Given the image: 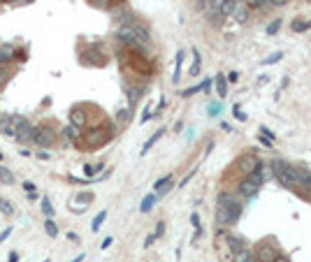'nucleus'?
<instances>
[{
    "instance_id": "28",
    "label": "nucleus",
    "mask_w": 311,
    "mask_h": 262,
    "mask_svg": "<svg viewBox=\"0 0 311 262\" xmlns=\"http://www.w3.org/2000/svg\"><path fill=\"white\" fill-rule=\"evenodd\" d=\"M216 86H218V95L223 98L228 93V88H225V77H216Z\"/></svg>"
},
{
    "instance_id": "12",
    "label": "nucleus",
    "mask_w": 311,
    "mask_h": 262,
    "mask_svg": "<svg viewBox=\"0 0 311 262\" xmlns=\"http://www.w3.org/2000/svg\"><path fill=\"white\" fill-rule=\"evenodd\" d=\"M16 181L14 179V172L9 167H5V165H0V183H5V186H12V183Z\"/></svg>"
},
{
    "instance_id": "9",
    "label": "nucleus",
    "mask_w": 311,
    "mask_h": 262,
    "mask_svg": "<svg viewBox=\"0 0 311 262\" xmlns=\"http://www.w3.org/2000/svg\"><path fill=\"white\" fill-rule=\"evenodd\" d=\"M0 132L5 134V137H14L16 134V126H14V119L9 114L0 116Z\"/></svg>"
},
{
    "instance_id": "46",
    "label": "nucleus",
    "mask_w": 311,
    "mask_h": 262,
    "mask_svg": "<svg viewBox=\"0 0 311 262\" xmlns=\"http://www.w3.org/2000/svg\"><path fill=\"white\" fill-rule=\"evenodd\" d=\"M81 260H84V253H81V256H77V258H75V260H72V262H81Z\"/></svg>"
},
{
    "instance_id": "50",
    "label": "nucleus",
    "mask_w": 311,
    "mask_h": 262,
    "mask_svg": "<svg viewBox=\"0 0 311 262\" xmlns=\"http://www.w3.org/2000/svg\"><path fill=\"white\" fill-rule=\"evenodd\" d=\"M44 262H49V260H44Z\"/></svg>"
},
{
    "instance_id": "31",
    "label": "nucleus",
    "mask_w": 311,
    "mask_h": 262,
    "mask_svg": "<svg viewBox=\"0 0 311 262\" xmlns=\"http://www.w3.org/2000/svg\"><path fill=\"white\" fill-rule=\"evenodd\" d=\"M21 188L26 190V193H37V186H35L33 181H23L21 183Z\"/></svg>"
},
{
    "instance_id": "19",
    "label": "nucleus",
    "mask_w": 311,
    "mask_h": 262,
    "mask_svg": "<svg viewBox=\"0 0 311 262\" xmlns=\"http://www.w3.org/2000/svg\"><path fill=\"white\" fill-rule=\"evenodd\" d=\"M44 232H47L51 239H56V237H58V225H56L51 218H47V221H44Z\"/></svg>"
},
{
    "instance_id": "33",
    "label": "nucleus",
    "mask_w": 311,
    "mask_h": 262,
    "mask_svg": "<svg viewBox=\"0 0 311 262\" xmlns=\"http://www.w3.org/2000/svg\"><path fill=\"white\" fill-rule=\"evenodd\" d=\"M9 235H12V228H5V230H2V232H0V244L7 242V239H9Z\"/></svg>"
},
{
    "instance_id": "41",
    "label": "nucleus",
    "mask_w": 311,
    "mask_h": 262,
    "mask_svg": "<svg viewBox=\"0 0 311 262\" xmlns=\"http://www.w3.org/2000/svg\"><path fill=\"white\" fill-rule=\"evenodd\" d=\"M279 58H281V54H274V56H270V58H267V61H265V63H277Z\"/></svg>"
},
{
    "instance_id": "10",
    "label": "nucleus",
    "mask_w": 311,
    "mask_h": 262,
    "mask_svg": "<svg viewBox=\"0 0 311 262\" xmlns=\"http://www.w3.org/2000/svg\"><path fill=\"white\" fill-rule=\"evenodd\" d=\"M93 202V193H79V195L72 200V211H84L86 209V204H91Z\"/></svg>"
},
{
    "instance_id": "18",
    "label": "nucleus",
    "mask_w": 311,
    "mask_h": 262,
    "mask_svg": "<svg viewBox=\"0 0 311 262\" xmlns=\"http://www.w3.org/2000/svg\"><path fill=\"white\" fill-rule=\"evenodd\" d=\"M237 12V0H225L221 7V16H232Z\"/></svg>"
},
{
    "instance_id": "45",
    "label": "nucleus",
    "mask_w": 311,
    "mask_h": 262,
    "mask_svg": "<svg viewBox=\"0 0 311 262\" xmlns=\"http://www.w3.org/2000/svg\"><path fill=\"white\" fill-rule=\"evenodd\" d=\"M154 239H156V237L149 235V237H147V244H144V246H151V244H154Z\"/></svg>"
},
{
    "instance_id": "48",
    "label": "nucleus",
    "mask_w": 311,
    "mask_h": 262,
    "mask_svg": "<svg viewBox=\"0 0 311 262\" xmlns=\"http://www.w3.org/2000/svg\"><path fill=\"white\" fill-rule=\"evenodd\" d=\"M0 162H2V153H0Z\"/></svg>"
},
{
    "instance_id": "38",
    "label": "nucleus",
    "mask_w": 311,
    "mask_h": 262,
    "mask_svg": "<svg viewBox=\"0 0 311 262\" xmlns=\"http://www.w3.org/2000/svg\"><path fill=\"white\" fill-rule=\"evenodd\" d=\"M162 232H165V223H158V230H156V235H154V237H160Z\"/></svg>"
},
{
    "instance_id": "4",
    "label": "nucleus",
    "mask_w": 311,
    "mask_h": 262,
    "mask_svg": "<svg viewBox=\"0 0 311 262\" xmlns=\"http://www.w3.org/2000/svg\"><path fill=\"white\" fill-rule=\"evenodd\" d=\"M56 137H58V132H56L54 123H49V121L40 123L37 128H33V144H37V146H42V148L51 146L56 141Z\"/></svg>"
},
{
    "instance_id": "3",
    "label": "nucleus",
    "mask_w": 311,
    "mask_h": 262,
    "mask_svg": "<svg viewBox=\"0 0 311 262\" xmlns=\"http://www.w3.org/2000/svg\"><path fill=\"white\" fill-rule=\"evenodd\" d=\"M265 172H267V167L258 165V167L253 169L251 174H246V179L239 183V193H242L244 197L256 195L258 190H260V186H263V181H265Z\"/></svg>"
},
{
    "instance_id": "7",
    "label": "nucleus",
    "mask_w": 311,
    "mask_h": 262,
    "mask_svg": "<svg viewBox=\"0 0 311 262\" xmlns=\"http://www.w3.org/2000/svg\"><path fill=\"white\" fill-rule=\"evenodd\" d=\"M277 256H279V249H277V246H274V244L263 242L260 246H258V253H256L253 258H256V262H272Z\"/></svg>"
},
{
    "instance_id": "14",
    "label": "nucleus",
    "mask_w": 311,
    "mask_h": 262,
    "mask_svg": "<svg viewBox=\"0 0 311 262\" xmlns=\"http://www.w3.org/2000/svg\"><path fill=\"white\" fill-rule=\"evenodd\" d=\"M12 77H14V67L12 65H0V88L5 86Z\"/></svg>"
},
{
    "instance_id": "17",
    "label": "nucleus",
    "mask_w": 311,
    "mask_h": 262,
    "mask_svg": "<svg viewBox=\"0 0 311 262\" xmlns=\"http://www.w3.org/2000/svg\"><path fill=\"white\" fill-rule=\"evenodd\" d=\"M232 262H256V258H253V253H249V249H242L239 253L232 256Z\"/></svg>"
},
{
    "instance_id": "5",
    "label": "nucleus",
    "mask_w": 311,
    "mask_h": 262,
    "mask_svg": "<svg viewBox=\"0 0 311 262\" xmlns=\"http://www.w3.org/2000/svg\"><path fill=\"white\" fill-rule=\"evenodd\" d=\"M14 126H16V134H14V139L19 141V144H28V141H33V123L28 121L26 116H19L14 114Z\"/></svg>"
},
{
    "instance_id": "39",
    "label": "nucleus",
    "mask_w": 311,
    "mask_h": 262,
    "mask_svg": "<svg viewBox=\"0 0 311 262\" xmlns=\"http://www.w3.org/2000/svg\"><path fill=\"white\" fill-rule=\"evenodd\" d=\"M272 262H291V260H288V256H281V253H279V256L274 258Z\"/></svg>"
},
{
    "instance_id": "43",
    "label": "nucleus",
    "mask_w": 311,
    "mask_h": 262,
    "mask_svg": "<svg viewBox=\"0 0 311 262\" xmlns=\"http://www.w3.org/2000/svg\"><path fill=\"white\" fill-rule=\"evenodd\" d=\"M26 195H28V200H30V202H35V200H37V197H40V195H37V193H26Z\"/></svg>"
},
{
    "instance_id": "27",
    "label": "nucleus",
    "mask_w": 311,
    "mask_h": 262,
    "mask_svg": "<svg viewBox=\"0 0 311 262\" xmlns=\"http://www.w3.org/2000/svg\"><path fill=\"white\" fill-rule=\"evenodd\" d=\"M100 169H102V162H98V165H86V167H84V172H86V176H95L98 172H100Z\"/></svg>"
},
{
    "instance_id": "1",
    "label": "nucleus",
    "mask_w": 311,
    "mask_h": 262,
    "mask_svg": "<svg viewBox=\"0 0 311 262\" xmlns=\"http://www.w3.org/2000/svg\"><path fill=\"white\" fill-rule=\"evenodd\" d=\"M242 216V204L237 200L235 195L230 193H221L218 195V202H216V223L221 228H230L235 225L237 218Z\"/></svg>"
},
{
    "instance_id": "22",
    "label": "nucleus",
    "mask_w": 311,
    "mask_h": 262,
    "mask_svg": "<svg viewBox=\"0 0 311 262\" xmlns=\"http://www.w3.org/2000/svg\"><path fill=\"white\" fill-rule=\"evenodd\" d=\"M105 218H107V211H100V214H98V216L93 218V223H91V230H93V232H98V230L102 228Z\"/></svg>"
},
{
    "instance_id": "32",
    "label": "nucleus",
    "mask_w": 311,
    "mask_h": 262,
    "mask_svg": "<svg viewBox=\"0 0 311 262\" xmlns=\"http://www.w3.org/2000/svg\"><path fill=\"white\" fill-rule=\"evenodd\" d=\"M193 56H195V63H193V67H190V74L195 77V74L200 72V56H197V51H193Z\"/></svg>"
},
{
    "instance_id": "24",
    "label": "nucleus",
    "mask_w": 311,
    "mask_h": 262,
    "mask_svg": "<svg viewBox=\"0 0 311 262\" xmlns=\"http://www.w3.org/2000/svg\"><path fill=\"white\" fill-rule=\"evenodd\" d=\"M156 197H158V195H156V193H154V195H147V197H144V200H142V207H140V209H142L144 214H147V211H151V207H154Z\"/></svg>"
},
{
    "instance_id": "40",
    "label": "nucleus",
    "mask_w": 311,
    "mask_h": 262,
    "mask_svg": "<svg viewBox=\"0 0 311 262\" xmlns=\"http://www.w3.org/2000/svg\"><path fill=\"white\" fill-rule=\"evenodd\" d=\"M68 239H70V242H79V235H77V232H68Z\"/></svg>"
},
{
    "instance_id": "37",
    "label": "nucleus",
    "mask_w": 311,
    "mask_h": 262,
    "mask_svg": "<svg viewBox=\"0 0 311 262\" xmlns=\"http://www.w3.org/2000/svg\"><path fill=\"white\" fill-rule=\"evenodd\" d=\"M190 223H193L195 228H200V216H197V214H193V216H190Z\"/></svg>"
},
{
    "instance_id": "11",
    "label": "nucleus",
    "mask_w": 311,
    "mask_h": 262,
    "mask_svg": "<svg viewBox=\"0 0 311 262\" xmlns=\"http://www.w3.org/2000/svg\"><path fill=\"white\" fill-rule=\"evenodd\" d=\"M258 165H260V162H258L256 155H244L242 160H239V167H242L244 174H251V172H253Z\"/></svg>"
},
{
    "instance_id": "23",
    "label": "nucleus",
    "mask_w": 311,
    "mask_h": 262,
    "mask_svg": "<svg viewBox=\"0 0 311 262\" xmlns=\"http://www.w3.org/2000/svg\"><path fill=\"white\" fill-rule=\"evenodd\" d=\"M169 181H172V174L162 176V179H158V181H156V186H154V188L158 190V195H160V193H165V190H167V188H165V186H167Z\"/></svg>"
},
{
    "instance_id": "42",
    "label": "nucleus",
    "mask_w": 311,
    "mask_h": 262,
    "mask_svg": "<svg viewBox=\"0 0 311 262\" xmlns=\"http://www.w3.org/2000/svg\"><path fill=\"white\" fill-rule=\"evenodd\" d=\"M100 246H102V249H109V246H112V237H107V239H105Z\"/></svg>"
},
{
    "instance_id": "13",
    "label": "nucleus",
    "mask_w": 311,
    "mask_h": 262,
    "mask_svg": "<svg viewBox=\"0 0 311 262\" xmlns=\"http://www.w3.org/2000/svg\"><path fill=\"white\" fill-rule=\"evenodd\" d=\"M126 93H128V107L133 109L142 98V88H126Z\"/></svg>"
},
{
    "instance_id": "8",
    "label": "nucleus",
    "mask_w": 311,
    "mask_h": 262,
    "mask_svg": "<svg viewBox=\"0 0 311 262\" xmlns=\"http://www.w3.org/2000/svg\"><path fill=\"white\" fill-rule=\"evenodd\" d=\"M14 54H16V44H12V42L0 44V65H9V63H14Z\"/></svg>"
},
{
    "instance_id": "35",
    "label": "nucleus",
    "mask_w": 311,
    "mask_h": 262,
    "mask_svg": "<svg viewBox=\"0 0 311 262\" xmlns=\"http://www.w3.org/2000/svg\"><path fill=\"white\" fill-rule=\"evenodd\" d=\"M37 158H40V160H51V153H47V151H37Z\"/></svg>"
},
{
    "instance_id": "29",
    "label": "nucleus",
    "mask_w": 311,
    "mask_h": 262,
    "mask_svg": "<svg viewBox=\"0 0 311 262\" xmlns=\"http://www.w3.org/2000/svg\"><path fill=\"white\" fill-rule=\"evenodd\" d=\"M307 28H309V21L298 19L295 23H293V30H295V33H300V30H307Z\"/></svg>"
},
{
    "instance_id": "36",
    "label": "nucleus",
    "mask_w": 311,
    "mask_h": 262,
    "mask_svg": "<svg viewBox=\"0 0 311 262\" xmlns=\"http://www.w3.org/2000/svg\"><path fill=\"white\" fill-rule=\"evenodd\" d=\"M7 262H19V253H16V251H9V256H7Z\"/></svg>"
},
{
    "instance_id": "21",
    "label": "nucleus",
    "mask_w": 311,
    "mask_h": 262,
    "mask_svg": "<svg viewBox=\"0 0 311 262\" xmlns=\"http://www.w3.org/2000/svg\"><path fill=\"white\" fill-rule=\"evenodd\" d=\"M0 214L2 216H14V207L12 202L5 200V197H0Z\"/></svg>"
},
{
    "instance_id": "15",
    "label": "nucleus",
    "mask_w": 311,
    "mask_h": 262,
    "mask_svg": "<svg viewBox=\"0 0 311 262\" xmlns=\"http://www.w3.org/2000/svg\"><path fill=\"white\" fill-rule=\"evenodd\" d=\"M65 137H68L70 141H75V144H81V130L77 128V126H68V128H65Z\"/></svg>"
},
{
    "instance_id": "30",
    "label": "nucleus",
    "mask_w": 311,
    "mask_h": 262,
    "mask_svg": "<svg viewBox=\"0 0 311 262\" xmlns=\"http://www.w3.org/2000/svg\"><path fill=\"white\" fill-rule=\"evenodd\" d=\"M91 5L93 7H100V9H107L112 5V0H91Z\"/></svg>"
},
{
    "instance_id": "2",
    "label": "nucleus",
    "mask_w": 311,
    "mask_h": 262,
    "mask_svg": "<svg viewBox=\"0 0 311 262\" xmlns=\"http://www.w3.org/2000/svg\"><path fill=\"white\" fill-rule=\"evenodd\" d=\"M272 169H274V174H277L281 186H286V188H291V190L302 188V169L300 167H293V165H288L284 160H274L272 162Z\"/></svg>"
},
{
    "instance_id": "47",
    "label": "nucleus",
    "mask_w": 311,
    "mask_h": 262,
    "mask_svg": "<svg viewBox=\"0 0 311 262\" xmlns=\"http://www.w3.org/2000/svg\"><path fill=\"white\" fill-rule=\"evenodd\" d=\"M23 2H33V0H23Z\"/></svg>"
},
{
    "instance_id": "26",
    "label": "nucleus",
    "mask_w": 311,
    "mask_h": 262,
    "mask_svg": "<svg viewBox=\"0 0 311 262\" xmlns=\"http://www.w3.org/2000/svg\"><path fill=\"white\" fill-rule=\"evenodd\" d=\"M160 134H162V130H158V132H156V134H154V137H151V139H149V141H147V144H144V148H142V153H149V148H151V146H154V144H156V141H158V139H160Z\"/></svg>"
},
{
    "instance_id": "16",
    "label": "nucleus",
    "mask_w": 311,
    "mask_h": 262,
    "mask_svg": "<svg viewBox=\"0 0 311 262\" xmlns=\"http://www.w3.org/2000/svg\"><path fill=\"white\" fill-rule=\"evenodd\" d=\"M40 202H42V207H40V209H42V214L47 216V218H51V216L56 214V209H54V204H51V200L44 195V197H40Z\"/></svg>"
},
{
    "instance_id": "25",
    "label": "nucleus",
    "mask_w": 311,
    "mask_h": 262,
    "mask_svg": "<svg viewBox=\"0 0 311 262\" xmlns=\"http://www.w3.org/2000/svg\"><path fill=\"white\" fill-rule=\"evenodd\" d=\"M181 63H183V51H179V54H176V61H174V77H172V79H179V72H181Z\"/></svg>"
},
{
    "instance_id": "6",
    "label": "nucleus",
    "mask_w": 311,
    "mask_h": 262,
    "mask_svg": "<svg viewBox=\"0 0 311 262\" xmlns=\"http://www.w3.org/2000/svg\"><path fill=\"white\" fill-rule=\"evenodd\" d=\"M105 130H100V128H93V130H88L86 134H84V146H88V148H98V146H102L105 141L109 139V134H102Z\"/></svg>"
},
{
    "instance_id": "49",
    "label": "nucleus",
    "mask_w": 311,
    "mask_h": 262,
    "mask_svg": "<svg viewBox=\"0 0 311 262\" xmlns=\"http://www.w3.org/2000/svg\"><path fill=\"white\" fill-rule=\"evenodd\" d=\"M309 195H311V188H309Z\"/></svg>"
},
{
    "instance_id": "34",
    "label": "nucleus",
    "mask_w": 311,
    "mask_h": 262,
    "mask_svg": "<svg viewBox=\"0 0 311 262\" xmlns=\"http://www.w3.org/2000/svg\"><path fill=\"white\" fill-rule=\"evenodd\" d=\"M279 26H281V19H277V21H274V23H272L270 28H267V33H270V35H274V33L279 30Z\"/></svg>"
},
{
    "instance_id": "44",
    "label": "nucleus",
    "mask_w": 311,
    "mask_h": 262,
    "mask_svg": "<svg viewBox=\"0 0 311 262\" xmlns=\"http://www.w3.org/2000/svg\"><path fill=\"white\" fill-rule=\"evenodd\" d=\"M272 5H286V2H288V0H270Z\"/></svg>"
},
{
    "instance_id": "20",
    "label": "nucleus",
    "mask_w": 311,
    "mask_h": 262,
    "mask_svg": "<svg viewBox=\"0 0 311 262\" xmlns=\"http://www.w3.org/2000/svg\"><path fill=\"white\" fill-rule=\"evenodd\" d=\"M225 0H209L207 5H209V14L211 16H221V7H223Z\"/></svg>"
}]
</instances>
